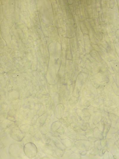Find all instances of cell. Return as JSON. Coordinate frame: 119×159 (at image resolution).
Returning <instances> with one entry per match:
<instances>
[{
    "mask_svg": "<svg viewBox=\"0 0 119 159\" xmlns=\"http://www.w3.org/2000/svg\"><path fill=\"white\" fill-rule=\"evenodd\" d=\"M24 151L26 155L30 158L35 157L37 152L36 145L31 142L27 143L25 145L24 147Z\"/></svg>",
    "mask_w": 119,
    "mask_h": 159,
    "instance_id": "6da1fadb",
    "label": "cell"
},
{
    "mask_svg": "<svg viewBox=\"0 0 119 159\" xmlns=\"http://www.w3.org/2000/svg\"><path fill=\"white\" fill-rule=\"evenodd\" d=\"M11 132L12 133L11 135H12V137L14 140L17 141H18V140H19V141L20 140H22L23 138H22L23 137L22 134L23 132H21L20 130H15Z\"/></svg>",
    "mask_w": 119,
    "mask_h": 159,
    "instance_id": "7a4b0ae2",
    "label": "cell"
}]
</instances>
